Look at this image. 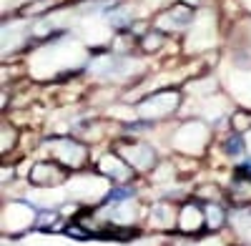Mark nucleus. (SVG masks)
<instances>
[{
	"label": "nucleus",
	"mask_w": 251,
	"mask_h": 246,
	"mask_svg": "<svg viewBox=\"0 0 251 246\" xmlns=\"http://www.w3.org/2000/svg\"><path fill=\"white\" fill-rule=\"evenodd\" d=\"M186 5H191V8H196V5H201V3H206V0H183Z\"/></svg>",
	"instance_id": "nucleus-22"
},
{
	"label": "nucleus",
	"mask_w": 251,
	"mask_h": 246,
	"mask_svg": "<svg viewBox=\"0 0 251 246\" xmlns=\"http://www.w3.org/2000/svg\"><path fill=\"white\" fill-rule=\"evenodd\" d=\"M71 171L63 169L58 161L53 158H40V161H33L30 169H28V186L30 189H58L63 186V183L71 181Z\"/></svg>",
	"instance_id": "nucleus-5"
},
{
	"label": "nucleus",
	"mask_w": 251,
	"mask_h": 246,
	"mask_svg": "<svg viewBox=\"0 0 251 246\" xmlns=\"http://www.w3.org/2000/svg\"><path fill=\"white\" fill-rule=\"evenodd\" d=\"M228 131H236V133H249L251 131V108H234L231 118H228Z\"/></svg>",
	"instance_id": "nucleus-16"
},
{
	"label": "nucleus",
	"mask_w": 251,
	"mask_h": 246,
	"mask_svg": "<svg viewBox=\"0 0 251 246\" xmlns=\"http://www.w3.org/2000/svg\"><path fill=\"white\" fill-rule=\"evenodd\" d=\"M111 148H116L126 161L133 166V171L136 173H153V169L158 166V153H156V148L151 146V143H146V141H141V138H128V136H121V138H116L113 143H111Z\"/></svg>",
	"instance_id": "nucleus-4"
},
{
	"label": "nucleus",
	"mask_w": 251,
	"mask_h": 246,
	"mask_svg": "<svg viewBox=\"0 0 251 246\" xmlns=\"http://www.w3.org/2000/svg\"><path fill=\"white\" fill-rule=\"evenodd\" d=\"M176 231L183 236H201L206 234V214H203V201L196 196L186 198L178 206V221H176Z\"/></svg>",
	"instance_id": "nucleus-7"
},
{
	"label": "nucleus",
	"mask_w": 251,
	"mask_h": 246,
	"mask_svg": "<svg viewBox=\"0 0 251 246\" xmlns=\"http://www.w3.org/2000/svg\"><path fill=\"white\" fill-rule=\"evenodd\" d=\"M63 234H66L68 239H75V241H91L93 236L80 226V223L73 219V221H68V223H63Z\"/></svg>",
	"instance_id": "nucleus-21"
},
{
	"label": "nucleus",
	"mask_w": 251,
	"mask_h": 246,
	"mask_svg": "<svg viewBox=\"0 0 251 246\" xmlns=\"http://www.w3.org/2000/svg\"><path fill=\"white\" fill-rule=\"evenodd\" d=\"M153 128H156V123L146 121V118H133V121H123V123H121V131H123V133H131V136H136V133H149V131H153Z\"/></svg>",
	"instance_id": "nucleus-20"
},
{
	"label": "nucleus",
	"mask_w": 251,
	"mask_h": 246,
	"mask_svg": "<svg viewBox=\"0 0 251 246\" xmlns=\"http://www.w3.org/2000/svg\"><path fill=\"white\" fill-rule=\"evenodd\" d=\"M206 214V234H219L231 223V211L226 201H203Z\"/></svg>",
	"instance_id": "nucleus-11"
},
{
	"label": "nucleus",
	"mask_w": 251,
	"mask_h": 246,
	"mask_svg": "<svg viewBox=\"0 0 251 246\" xmlns=\"http://www.w3.org/2000/svg\"><path fill=\"white\" fill-rule=\"evenodd\" d=\"M136 196H138L136 183H116V186H108L106 191H103V196L98 198L96 206H116V203L133 201Z\"/></svg>",
	"instance_id": "nucleus-12"
},
{
	"label": "nucleus",
	"mask_w": 251,
	"mask_h": 246,
	"mask_svg": "<svg viewBox=\"0 0 251 246\" xmlns=\"http://www.w3.org/2000/svg\"><path fill=\"white\" fill-rule=\"evenodd\" d=\"M188 25H194V8L186 3H176L171 8H166L156 18V28L163 33H176V30H183Z\"/></svg>",
	"instance_id": "nucleus-8"
},
{
	"label": "nucleus",
	"mask_w": 251,
	"mask_h": 246,
	"mask_svg": "<svg viewBox=\"0 0 251 246\" xmlns=\"http://www.w3.org/2000/svg\"><path fill=\"white\" fill-rule=\"evenodd\" d=\"M219 148L221 153L228 158V161H241L249 151V143H246V136L244 133H236V131H226L224 138L219 141Z\"/></svg>",
	"instance_id": "nucleus-13"
},
{
	"label": "nucleus",
	"mask_w": 251,
	"mask_h": 246,
	"mask_svg": "<svg viewBox=\"0 0 251 246\" xmlns=\"http://www.w3.org/2000/svg\"><path fill=\"white\" fill-rule=\"evenodd\" d=\"M91 71L103 80H123L131 73V60L123 55H103V58L93 60Z\"/></svg>",
	"instance_id": "nucleus-10"
},
{
	"label": "nucleus",
	"mask_w": 251,
	"mask_h": 246,
	"mask_svg": "<svg viewBox=\"0 0 251 246\" xmlns=\"http://www.w3.org/2000/svg\"><path fill=\"white\" fill-rule=\"evenodd\" d=\"M93 169L100 178H106L111 186H116V183H133L136 176H138L133 171V166L116 148H108L106 153H100L93 163Z\"/></svg>",
	"instance_id": "nucleus-6"
},
{
	"label": "nucleus",
	"mask_w": 251,
	"mask_h": 246,
	"mask_svg": "<svg viewBox=\"0 0 251 246\" xmlns=\"http://www.w3.org/2000/svg\"><path fill=\"white\" fill-rule=\"evenodd\" d=\"M108 20H111V25L116 28V30H131V25H133V10L128 8V5H118L116 10H111L108 13Z\"/></svg>",
	"instance_id": "nucleus-17"
},
{
	"label": "nucleus",
	"mask_w": 251,
	"mask_h": 246,
	"mask_svg": "<svg viewBox=\"0 0 251 246\" xmlns=\"http://www.w3.org/2000/svg\"><path fill=\"white\" fill-rule=\"evenodd\" d=\"M176 221H178V206L174 201H158L146 214V223L153 231H176Z\"/></svg>",
	"instance_id": "nucleus-9"
},
{
	"label": "nucleus",
	"mask_w": 251,
	"mask_h": 246,
	"mask_svg": "<svg viewBox=\"0 0 251 246\" xmlns=\"http://www.w3.org/2000/svg\"><path fill=\"white\" fill-rule=\"evenodd\" d=\"M58 223H63L58 209L38 206V211H35V223H33V229H35V231H40V234H55V231L60 229ZM60 231H63V229H60Z\"/></svg>",
	"instance_id": "nucleus-14"
},
{
	"label": "nucleus",
	"mask_w": 251,
	"mask_h": 246,
	"mask_svg": "<svg viewBox=\"0 0 251 246\" xmlns=\"http://www.w3.org/2000/svg\"><path fill=\"white\" fill-rule=\"evenodd\" d=\"M231 181L251 186V156H246V158H241L239 163H234V169H231Z\"/></svg>",
	"instance_id": "nucleus-19"
},
{
	"label": "nucleus",
	"mask_w": 251,
	"mask_h": 246,
	"mask_svg": "<svg viewBox=\"0 0 251 246\" xmlns=\"http://www.w3.org/2000/svg\"><path fill=\"white\" fill-rule=\"evenodd\" d=\"M163 43H166V33L158 30V28H153V30H149V33L141 38V50H146V53H156V50L163 48Z\"/></svg>",
	"instance_id": "nucleus-18"
},
{
	"label": "nucleus",
	"mask_w": 251,
	"mask_h": 246,
	"mask_svg": "<svg viewBox=\"0 0 251 246\" xmlns=\"http://www.w3.org/2000/svg\"><path fill=\"white\" fill-rule=\"evenodd\" d=\"M43 151L71 173H83L91 169V143L73 133H53L43 138Z\"/></svg>",
	"instance_id": "nucleus-1"
},
{
	"label": "nucleus",
	"mask_w": 251,
	"mask_h": 246,
	"mask_svg": "<svg viewBox=\"0 0 251 246\" xmlns=\"http://www.w3.org/2000/svg\"><path fill=\"white\" fill-rule=\"evenodd\" d=\"M0 138H3L0 153H3V158H8V153H13V151L18 148V141H20V131H18L15 123L3 121V126H0Z\"/></svg>",
	"instance_id": "nucleus-15"
},
{
	"label": "nucleus",
	"mask_w": 251,
	"mask_h": 246,
	"mask_svg": "<svg viewBox=\"0 0 251 246\" xmlns=\"http://www.w3.org/2000/svg\"><path fill=\"white\" fill-rule=\"evenodd\" d=\"M211 141H214V128L203 118H186L169 131V146L176 153L191 158L203 156L211 146Z\"/></svg>",
	"instance_id": "nucleus-2"
},
{
	"label": "nucleus",
	"mask_w": 251,
	"mask_h": 246,
	"mask_svg": "<svg viewBox=\"0 0 251 246\" xmlns=\"http://www.w3.org/2000/svg\"><path fill=\"white\" fill-rule=\"evenodd\" d=\"M181 103H183V96L178 88H158L149 96H143L136 103V116L158 126V123L174 118L181 111Z\"/></svg>",
	"instance_id": "nucleus-3"
}]
</instances>
